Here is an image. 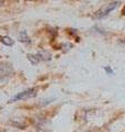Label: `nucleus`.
I'll return each mask as SVG.
<instances>
[{
  "mask_svg": "<svg viewBox=\"0 0 125 132\" xmlns=\"http://www.w3.org/2000/svg\"><path fill=\"white\" fill-rule=\"evenodd\" d=\"M119 6H120V1L110 2V3H108V5H105V6H103L101 9H99V10L94 13L93 16H94L95 19H102V18H104V16L109 15L111 12L114 11Z\"/></svg>",
  "mask_w": 125,
  "mask_h": 132,
  "instance_id": "1",
  "label": "nucleus"
},
{
  "mask_svg": "<svg viewBox=\"0 0 125 132\" xmlns=\"http://www.w3.org/2000/svg\"><path fill=\"white\" fill-rule=\"evenodd\" d=\"M35 95H36V89L35 88H30V89L24 90V92L20 93L18 95H15L14 97H12L10 99V102H14V101H19V100H26V99L35 97Z\"/></svg>",
  "mask_w": 125,
  "mask_h": 132,
  "instance_id": "2",
  "label": "nucleus"
},
{
  "mask_svg": "<svg viewBox=\"0 0 125 132\" xmlns=\"http://www.w3.org/2000/svg\"><path fill=\"white\" fill-rule=\"evenodd\" d=\"M37 56H39L40 61H49L52 59V54L48 51H40L37 53Z\"/></svg>",
  "mask_w": 125,
  "mask_h": 132,
  "instance_id": "3",
  "label": "nucleus"
},
{
  "mask_svg": "<svg viewBox=\"0 0 125 132\" xmlns=\"http://www.w3.org/2000/svg\"><path fill=\"white\" fill-rule=\"evenodd\" d=\"M0 42L3 43L5 45H7V46H11V45H13L14 41L11 38H9V36L5 35V36H0Z\"/></svg>",
  "mask_w": 125,
  "mask_h": 132,
  "instance_id": "4",
  "label": "nucleus"
},
{
  "mask_svg": "<svg viewBox=\"0 0 125 132\" xmlns=\"http://www.w3.org/2000/svg\"><path fill=\"white\" fill-rule=\"evenodd\" d=\"M19 41L22 43H30V38H29L28 33L25 31H22L19 34Z\"/></svg>",
  "mask_w": 125,
  "mask_h": 132,
  "instance_id": "5",
  "label": "nucleus"
},
{
  "mask_svg": "<svg viewBox=\"0 0 125 132\" xmlns=\"http://www.w3.org/2000/svg\"><path fill=\"white\" fill-rule=\"evenodd\" d=\"M28 59H29V61H30L33 65H36V64L40 62V59H39V56H37V54H35V55L29 54V55H28Z\"/></svg>",
  "mask_w": 125,
  "mask_h": 132,
  "instance_id": "6",
  "label": "nucleus"
}]
</instances>
